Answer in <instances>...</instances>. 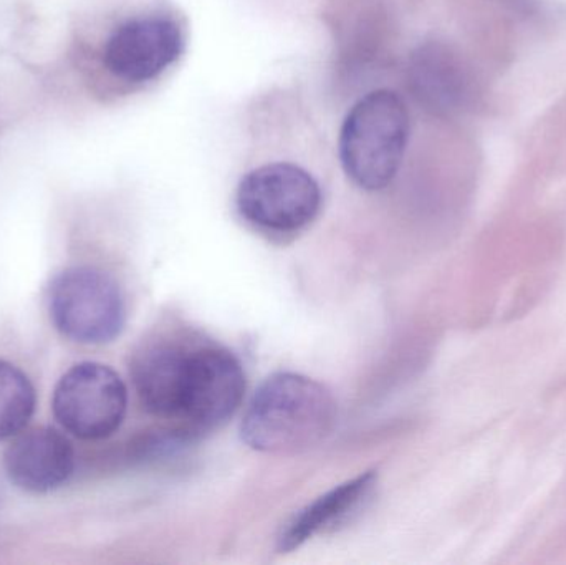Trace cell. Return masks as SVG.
I'll return each instance as SVG.
<instances>
[{
    "label": "cell",
    "mask_w": 566,
    "mask_h": 565,
    "mask_svg": "<svg viewBox=\"0 0 566 565\" xmlns=\"http://www.w3.org/2000/svg\"><path fill=\"white\" fill-rule=\"evenodd\" d=\"M335 420V400L322 384L275 374L255 391L242 421V440L262 453H300L325 440Z\"/></svg>",
    "instance_id": "6da1fadb"
},
{
    "label": "cell",
    "mask_w": 566,
    "mask_h": 565,
    "mask_svg": "<svg viewBox=\"0 0 566 565\" xmlns=\"http://www.w3.org/2000/svg\"><path fill=\"white\" fill-rule=\"evenodd\" d=\"M409 138L405 102L391 90L359 100L339 133V159L348 178L366 191L386 188L398 175Z\"/></svg>",
    "instance_id": "7a4b0ae2"
},
{
    "label": "cell",
    "mask_w": 566,
    "mask_h": 565,
    "mask_svg": "<svg viewBox=\"0 0 566 565\" xmlns=\"http://www.w3.org/2000/svg\"><path fill=\"white\" fill-rule=\"evenodd\" d=\"M56 331L82 345L109 344L125 327V299L115 279L90 265L65 269L49 287Z\"/></svg>",
    "instance_id": "3957f363"
},
{
    "label": "cell",
    "mask_w": 566,
    "mask_h": 565,
    "mask_svg": "<svg viewBox=\"0 0 566 565\" xmlns=\"http://www.w3.org/2000/svg\"><path fill=\"white\" fill-rule=\"evenodd\" d=\"M128 408L125 381L108 365L82 362L65 372L53 390L52 411L60 427L83 441L115 435Z\"/></svg>",
    "instance_id": "277c9868"
},
{
    "label": "cell",
    "mask_w": 566,
    "mask_h": 565,
    "mask_svg": "<svg viewBox=\"0 0 566 565\" xmlns=\"http://www.w3.org/2000/svg\"><path fill=\"white\" fill-rule=\"evenodd\" d=\"M239 212L255 228L289 234L318 215L322 191L312 175L290 163H274L249 172L238 189Z\"/></svg>",
    "instance_id": "5b68a950"
},
{
    "label": "cell",
    "mask_w": 566,
    "mask_h": 565,
    "mask_svg": "<svg viewBox=\"0 0 566 565\" xmlns=\"http://www.w3.org/2000/svg\"><path fill=\"white\" fill-rule=\"evenodd\" d=\"M182 35L172 20L143 17L116 27L103 45V66L126 83H145L179 59Z\"/></svg>",
    "instance_id": "8992f818"
},
{
    "label": "cell",
    "mask_w": 566,
    "mask_h": 565,
    "mask_svg": "<svg viewBox=\"0 0 566 565\" xmlns=\"http://www.w3.org/2000/svg\"><path fill=\"white\" fill-rule=\"evenodd\" d=\"M245 391L241 362L218 347L189 352L181 417L201 427H216L234 415Z\"/></svg>",
    "instance_id": "52a82bcc"
},
{
    "label": "cell",
    "mask_w": 566,
    "mask_h": 565,
    "mask_svg": "<svg viewBox=\"0 0 566 565\" xmlns=\"http://www.w3.org/2000/svg\"><path fill=\"white\" fill-rule=\"evenodd\" d=\"M408 83L415 98L438 116H458L472 108L475 82L464 60L444 43L431 42L412 53Z\"/></svg>",
    "instance_id": "ba28073f"
},
{
    "label": "cell",
    "mask_w": 566,
    "mask_h": 565,
    "mask_svg": "<svg viewBox=\"0 0 566 565\" xmlns=\"http://www.w3.org/2000/svg\"><path fill=\"white\" fill-rule=\"evenodd\" d=\"M3 470L13 486L45 494L69 483L75 471L72 441L55 428L40 427L19 433L3 453Z\"/></svg>",
    "instance_id": "9c48e42d"
},
{
    "label": "cell",
    "mask_w": 566,
    "mask_h": 565,
    "mask_svg": "<svg viewBox=\"0 0 566 565\" xmlns=\"http://www.w3.org/2000/svg\"><path fill=\"white\" fill-rule=\"evenodd\" d=\"M189 352L171 344H153L136 354L133 384L143 407L158 417H181Z\"/></svg>",
    "instance_id": "30bf717a"
},
{
    "label": "cell",
    "mask_w": 566,
    "mask_h": 565,
    "mask_svg": "<svg viewBox=\"0 0 566 565\" xmlns=\"http://www.w3.org/2000/svg\"><path fill=\"white\" fill-rule=\"evenodd\" d=\"M378 474L375 471L361 474L342 486L318 498L315 503L300 511L292 523L283 531L279 540V550L282 553H290L302 546L305 541L315 534L323 533L326 530H335L336 526L348 520L361 503L368 500L373 488L376 486Z\"/></svg>",
    "instance_id": "8fae6325"
},
{
    "label": "cell",
    "mask_w": 566,
    "mask_h": 565,
    "mask_svg": "<svg viewBox=\"0 0 566 565\" xmlns=\"http://www.w3.org/2000/svg\"><path fill=\"white\" fill-rule=\"evenodd\" d=\"M35 407L36 394L30 378L10 362L0 360V441L22 433Z\"/></svg>",
    "instance_id": "7c38bea8"
},
{
    "label": "cell",
    "mask_w": 566,
    "mask_h": 565,
    "mask_svg": "<svg viewBox=\"0 0 566 565\" xmlns=\"http://www.w3.org/2000/svg\"><path fill=\"white\" fill-rule=\"evenodd\" d=\"M501 2L524 17H532L538 12L537 0H501Z\"/></svg>",
    "instance_id": "4fadbf2b"
}]
</instances>
